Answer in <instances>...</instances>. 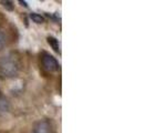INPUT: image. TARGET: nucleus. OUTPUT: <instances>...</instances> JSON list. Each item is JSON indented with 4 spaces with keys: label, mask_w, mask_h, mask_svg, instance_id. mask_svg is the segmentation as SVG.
<instances>
[{
    "label": "nucleus",
    "mask_w": 147,
    "mask_h": 133,
    "mask_svg": "<svg viewBox=\"0 0 147 133\" xmlns=\"http://www.w3.org/2000/svg\"><path fill=\"white\" fill-rule=\"evenodd\" d=\"M20 70V63L18 58L13 54L5 56L0 60V74L6 78H13Z\"/></svg>",
    "instance_id": "1"
},
{
    "label": "nucleus",
    "mask_w": 147,
    "mask_h": 133,
    "mask_svg": "<svg viewBox=\"0 0 147 133\" xmlns=\"http://www.w3.org/2000/svg\"><path fill=\"white\" fill-rule=\"evenodd\" d=\"M41 63L43 66L44 70H47L48 72H54V71H58L59 70V63L57 59L49 54V53H43L42 57H41Z\"/></svg>",
    "instance_id": "2"
},
{
    "label": "nucleus",
    "mask_w": 147,
    "mask_h": 133,
    "mask_svg": "<svg viewBox=\"0 0 147 133\" xmlns=\"http://www.w3.org/2000/svg\"><path fill=\"white\" fill-rule=\"evenodd\" d=\"M33 133H53L51 123L48 120H42L39 121L37 124L34 126Z\"/></svg>",
    "instance_id": "3"
},
{
    "label": "nucleus",
    "mask_w": 147,
    "mask_h": 133,
    "mask_svg": "<svg viewBox=\"0 0 147 133\" xmlns=\"http://www.w3.org/2000/svg\"><path fill=\"white\" fill-rule=\"evenodd\" d=\"M48 43L51 45L52 49L55 52H58V53L61 52V50H60V43L58 39H55V38L53 37H48Z\"/></svg>",
    "instance_id": "4"
},
{
    "label": "nucleus",
    "mask_w": 147,
    "mask_h": 133,
    "mask_svg": "<svg viewBox=\"0 0 147 133\" xmlns=\"http://www.w3.org/2000/svg\"><path fill=\"white\" fill-rule=\"evenodd\" d=\"M8 108H9V104H8L7 99L0 96V112H7Z\"/></svg>",
    "instance_id": "5"
},
{
    "label": "nucleus",
    "mask_w": 147,
    "mask_h": 133,
    "mask_svg": "<svg viewBox=\"0 0 147 133\" xmlns=\"http://www.w3.org/2000/svg\"><path fill=\"white\" fill-rule=\"evenodd\" d=\"M30 18L32 19V21L36 22V23H43V22H44V18H43V17H42L41 15L34 14V12H32V14L30 15Z\"/></svg>",
    "instance_id": "6"
},
{
    "label": "nucleus",
    "mask_w": 147,
    "mask_h": 133,
    "mask_svg": "<svg viewBox=\"0 0 147 133\" xmlns=\"http://www.w3.org/2000/svg\"><path fill=\"white\" fill-rule=\"evenodd\" d=\"M5 44H6V37H5L3 32H2L1 29H0V50L5 47Z\"/></svg>",
    "instance_id": "7"
},
{
    "label": "nucleus",
    "mask_w": 147,
    "mask_h": 133,
    "mask_svg": "<svg viewBox=\"0 0 147 133\" xmlns=\"http://www.w3.org/2000/svg\"><path fill=\"white\" fill-rule=\"evenodd\" d=\"M2 3H5V7H7L8 9H10V10L12 9V6H10L12 3L11 1H2Z\"/></svg>",
    "instance_id": "8"
}]
</instances>
